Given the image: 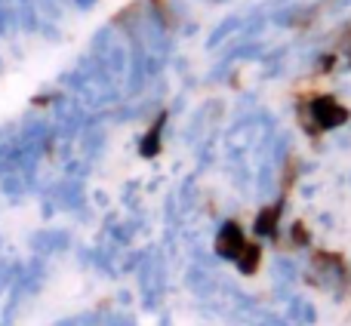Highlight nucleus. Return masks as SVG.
Here are the masks:
<instances>
[{
	"label": "nucleus",
	"mask_w": 351,
	"mask_h": 326,
	"mask_svg": "<svg viewBox=\"0 0 351 326\" xmlns=\"http://www.w3.org/2000/svg\"><path fill=\"white\" fill-rule=\"evenodd\" d=\"M311 117L321 121V129H330V127L346 121V108H339L333 99H317V102L311 105Z\"/></svg>",
	"instance_id": "1"
}]
</instances>
